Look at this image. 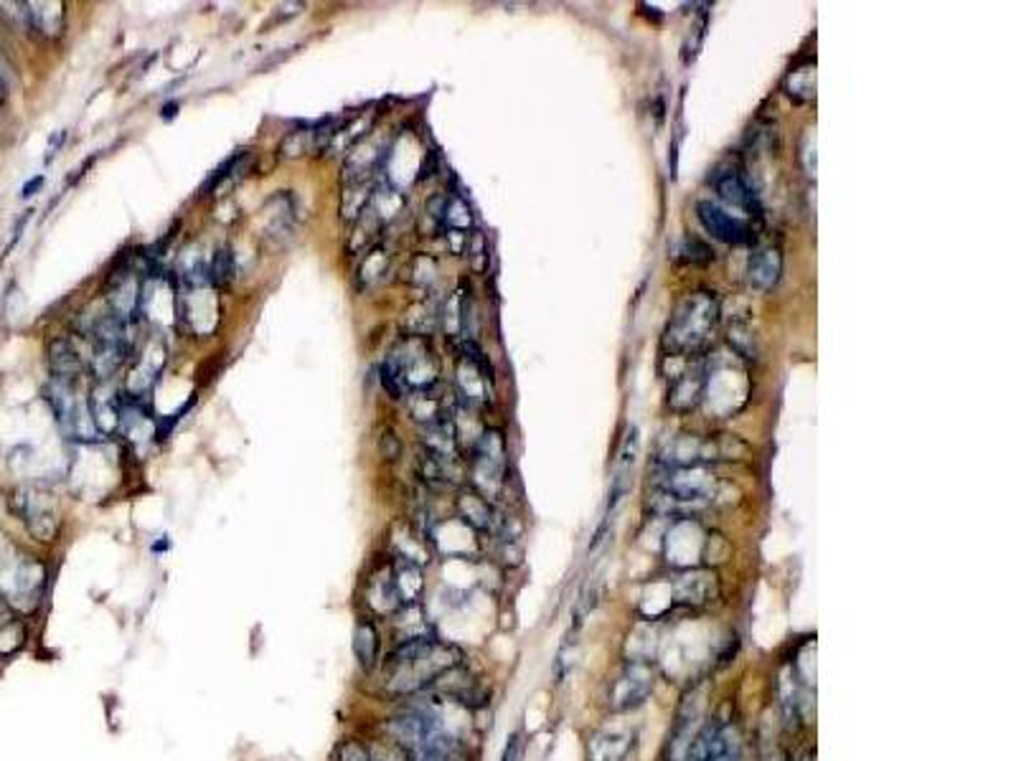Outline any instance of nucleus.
<instances>
[{
	"instance_id": "423d86ee",
	"label": "nucleus",
	"mask_w": 1016,
	"mask_h": 761,
	"mask_svg": "<svg viewBox=\"0 0 1016 761\" xmlns=\"http://www.w3.org/2000/svg\"><path fill=\"white\" fill-rule=\"evenodd\" d=\"M697 216L704 229L712 234L714 239L724 241V245L732 247H742V245H753L755 241V229L742 218L732 216L724 212L720 204H712V201H699L697 204Z\"/></svg>"
},
{
	"instance_id": "bb28decb",
	"label": "nucleus",
	"mask_w": 1016,
	"mask_h": 761,
	"mask_svg": "<svg viewBox=\"0 0 1016 761\" xmlns=\"http://www.w3.org/2000/svg\"><path fill=\"white\" fill-rule=\"evenodd\" d=\"M42 183H44V178H36V181L26 183V185H23V193H21V196H23V198H26V196H34V191H36Z\"/></svg>"
},
{
	"instance_id": "6ab92c4d",
	"label": "nucleus",
	"mask_w": 1016,
	"mask_h": 761,
	"mask_svg": "<svg viewBox=\"0 0 1016 761\" xmlns=\"http://www.w3.org/2000/svg\"><path fill=\"white\" fill-rule=\"evenodd\" d=\"M23 639H26V627L21 625V620L13 617L11 606L0 599V655L15 652L23 645Z\"/></svg>"
},
{
	"instance_id": "6e6552de",
	"label": "nucleus",
	"mask_w": 1016,
	"mask_h": 761,
	"mask_svg": "<svg viewBox=\"0 0 1016 761\" xmlns=\"http://www.w3.org/2000/svg\"><path fill=\"white\" fill-rule=\"evenodd\" d=\"M714 189L720 193L724 204L742 208V212L753 216H760V201H757V193L753 191V185H749L742 170H720V173L714 175Z\"/></svg>"
},
{
	"instance_id": "f3484780",
	"label": "nucleus",
	"mask_w": 1016,
	"mask_h": 761,
	"mask_svg": "<svg viewBox=\"0 0 1016 761\" xmlns=\"http://www.w3.org/2000/svg\"><path fill=\"white\" fill-rule=\"evenodd\" d=\"M26 19L31 23V29L42 31L46 36L59 34L64 29V11L61 3H26Z\"/></svg>"
},
{
	"instance_id": "a211bd4d",
	"label": "nucleus",
	"mask_w": 1016,
	"mask_h": 761,
	"mask_svg": "<svg viewBox=\"0 0 1016 761\" xmlns=\"http://www.w3.org/2000/svg\"><path fill=\"white\" fill-rule=\"evenodd\" d=\"M631 739L616 734H600L590 743V761H625L631 751Z\"/></svg>"
},
{
	"instance_id": "ddd939ff",
	"label": "nucleus",
	"mask_w": 1016,
	"mask_h": 761,
	"mask_svg": "<svg viewBox=\"0 0 1016 761\" xmlns=\"http://www.w3.org/2000/svg\"><path fill=\"white\" fill-rule=\"evenodd\" d=\"M392 579H394V589H397L402 606H413L419 602L425 581H422V571H419L417 564H409V561H402V558H397V564H394V569H392Z\"/></svg>"
},
{
	"instance_id": "b1692460",
	"label": "nucleus",
	"mask_w": 1016,
	"mask_h": 761,
	"mask_svg": "<svg viewBox=\"0 0 1016 761\" xmlns=\"http://www.w3.org/2000/svg\"><path fill=\"white\" fill-rule=\"evenodd\" d=\"M334 761H371V757L361 741H343L338 743Z\"/></svg>"
},
{
	"instance_id": "dca6fc26",
	"label": "nucleus",
	"mask_w": 1016,
	"mask_h": 761,
	"mask_svg": "<svg viewBox=\"0 0 1016 761\" xmlns=\"http://www.w3.org/2000/svg\"><path fill=\"white\" fill-rule=\"evenodd\" d=\"M458 513H461L463 521L473 525L475 531H490L496 525L494 508H490L486 498L478 496V492H463V496L458 498Z\"/></svg>"
},
{
	"instance_id": "0eeeda50",
	"label": "nucleus",
	"mask_w": 1016,
	"mask_h": 761,
	"mask_svg": "<svg viewBox=\"0 0 1016 761\" xmlns=\"http://www.w3.org/2000/svg\"><path fill=\"white\" fill-rule=\"evenodd\" d=\"M651 691H653L651 668L643 666V662H633V666H628L616 683H612L610 695H608L610 708L612 711L639 708L641 703L648 698Z\"/></svg>"
},
{
	"instance_id": "4468645a",
	"label": "nucleus",
	"mask_w": 1016,
	"mask_h": 761,
	"mask_svg": "<svg viewBox=\"0 0 1016 761\" xmlns=\"http://www.w3.org/2000/svg\"><path fill=\"white\" fill-rule=\"evenodd\" d=\"M366 602L374 606V612L382 614V617H392L402 610V602L397 597V589H394V579H392V569L384 571L382 577L371 579L369 589H366Z\"/></svg>"
},
{
	"instance_id": "aec40b11",
	"label": "nucleus",
	"mask_w": 1016,
	"mask_h": 761,
	"mask_svg": "<svg viewBox=\"0 0 1016 761\" xmlns=\"http://www.w3.org/2000/svg\"><path fill=\"white\" fill-rule=\"evenodd\" d=\"M234 277V254L229 247H222L219 252L214 254L212 266H208V282H214L216 287H227Z\"/></svg>"
},
{
	"instance_id": "cd10ccee",
	"label": "nucleus",
	"mask_w": 1016,
	"mask_h": 761,
	"mask_svg": "<svg viewBox=\"0 0 1016 761\" xmlns=\"http://www.w3.org/2000/svg\"><path fill=\"white\" fill-rule=\"evenodd\" d=\"M3 102H5V82L0 79V107H3Z\"/></svg>"
},
{
	"instance_id": "f03ea898",
	"label": "nucleus",
	"mask_w": 1016,
	"mask_h": 761,
	"mask_svg": "<svg viewBox=\"0 0 1016 761\" xmlns=\"http://www.w3.org/2000/svg\"><path fill=\"white\" fill-rule=\"evenodd\" d=\"M720 326V299L714 293H693L681 299L664 333L666 355L693 359L712 343L714 330Z\"/></svg>"
},
{
	"instance_id": "4be33fe9",
	"label": "nucleus",
	"mask_w": 1016,
	"mask_h": 761,
	"mask_svg": "<svg viewBox=\"0 0 1016 761\" xmlns=\"http://www.w3.org/2000/svg\"><path fill=\"white\" fill-rule=\"evenodd\" d=\"M716 731H720V726H704L701 728V731L693 736V741L689 743V749H687V757H684V761H707L709 757V749H712V741H714V736Z\"/></svg>"
},
{
	"instance_id": "393cba45",
	"label": "nucleus",
	"mask_w": 1016,
	"mask_h": 761,
	"mask_svg": "<svg viewBox=\"0 0 1016 761\" xmlns=\"http://www.w3.org/2000/svg\"><path fill=\"white\" fill-rule=\"evenodd\" d=\"M521 759H523V734L516 731L511 734V739H508L506 743L501 761H521Z\"/></svg>"
},
{
	"instance_id": "7ed1b4c3",
	"label": "nucleus",
	"mask_w": 1016,
	"mask_h": 761,
	"mask_svg": "<svg viewBox=\"0 0 1016 761\" xmlns=\"http://www.w3.org/2000/svg\"><path fill=\"white\" fill-rule=\"evenodd\" d=\"M46 584L44 566L15 550L11 541L0 536V599L19 612H34L42 602Z\"/></svg>"
},
{
	"instance_id": "f8f14e48",
	"label": "nucleus",
	"mask_w": 1016,
	"mask_h": 761,
	"mask_svg": "<svg viewBox=\"0 0 1016 761\" xmlns=\"http://www.w3.org/2000/svg\"><path fill=\"white\" fill-rule=\"evenodd\" d=\"M379 650H382V635L379 627L371 620H359L353 627V655H357L359 668L364 673H371L379 662Z\"/></svg>"
},
{
	"instance_id": "39448f33",
	"label": "nucleus",
	"mask_w": 1016,
	"mask_h": 761,
	"mask_svg": "<svg viewBox=\"0 0 1016 761\" xmlns=\"http://www.w3.org/2000/svg\"><path fill=\"white\" fill-rule=\"evenodd\" d=\"M681 366L668 376V407L679 414L697 409L699 401L704 399L707 384H709V366L701 355L693 359H679Z\"/></svg>"
},
{
	"instance_id": "f257e3e1",
	"label": "nucleus",
	"mask_w": 1016,
	"mask_h": 761,
	"mask_svg": "<svg viewBox=\"0 0 1016 761\" xmlns=\"http://www.w3.org/2000/svg\"><path fill=\"white\" fill-rule=\"evenodd\" d=\"M461 666V652L434 635L397 643L384 662V685L394 695H413Z\"/></svg>"
},
{
	"instance_id": "5701e85b",
	"label": "nucleus",
	"mask_w": 1016,
	"mask_h": 761,
	"mask_svg": "<svg viewBox=\"0 0 1016 761\" xmlns=\"http://www.w3.org/2000/svg\"><path fill=\"white\" fill-rule=\"evenodd\" d=\"M371 761H413L405 751H402L397 743L392 741H374L366 747Z\"/></svg>"
},
{
	"instance_id": "20e7f679",
	"label": "nucleus",
	"mask_w": 1016,
	"mask_h": 761,
	"mask_svg": "<svg viewBox=\"0 0 1016 761\" xmlns=\"http://www.w3.org/2000/svg\"><path fill=\"white\" fill-rule=\"evenodd\" d=\"M11 506L15 513L21 515L23 525H26L29 533L38 541H54L56 533H59V508H56V500L48 496L44 490H34V488H21L13 492Z\"/></svg>"
},
{
	"instance_id": "a878e982",
	"label": "nucleus",
	"mask_w": 1016,
	"mask_h": 761,
	"mask_svg": "<svg viewBox=\"0 0 1016 761\" xmlns=\"http://www.w3.org/2000/svg\"><path fill=\"white\" fill-rule=\"evenodd\" d=\"M486 239L481 237V234H475L473 237V245H471V259H473V270H483V266H486Z\"/></svg>"
},
{
	"instance_id": "2eb2a0df",
	"label": "nucleus",
	"mask_w": 1016,
	"mask_h": 761,
	"mask_svg": "<svg viewBox=\"0 0 1016 761\" xmlns=\"http://www.w3.org/2000/svg\"><path fill=\"white\" fill-rule=\"evenodd\" d=\"M714 594H716V581L712 573H704V571L687 573V577L679 579V584H676V602H684V604H704Z\"/></svg>"
},
{
	"instance_id": "1a4fd4ad",
	"label": "nucleus",
	"mask_w": 1016,
	"mask_h": 761,
	"mask_svg": "<svg viewBox=\"0 0 1016 761\" xmlns=\"http://www.w3.org/2000/svg\"><path fill=\"white\" fill-rule=\"evenodd\" d=\"M635 457H639V429H631V432H628V436H625V442H623V450H620L616 475H612L610 498H608V515L618 508L620 500H623L628 492H631Z\"/></svg>"
},
{
	"instance_id": "9b49d317",
	"label": "nucleus",
	"mask_w": 1016,
	"mask_h": 761,
	"mask_svg": "<svg viewBox=\"0 0 1016 761\" xmlns=\"http://www.w3.org/2000/svg\"><path fill=\"white\" fill-rule=\"evenodd\" d=\"M48 363H52L54 380H59V384L75 386L77 378L82 376V361H79L77 348L69 340H54L48 345Z\"/></svg>"
},
{
	"instance_id": "9d476101",
	"label": "nucleus",
	"mask_w": 1016,
	"mask_h": 761,
	"mask_svg": "<svg viewBox=\"0 0 1016 761\" xmlns=\"http://www.w3.org/2000/svg\"><path fill=\"white\" fill-rule=\"evenodd\" d=\"M780 274H783V254L778 247H763L749 257L747 264V282L753 289L768 293L778 285Z\"/></svg>"
},
{
	"instance_id": "412c9836",
	"label": "nucleus",
	"mask_w": 1016,
	"mask_h": 761,
	"mask_svg": "<svg viewBox=\"0 0 1016 761\" xmlns=\"http://www.w3.org/2000/svg\"><path fill=\"white\" fill-rule=\"evenodd\" d=\"M676 259L684 264H709L714 262V249L707 247L704 241L699 239H684L679 252H676Z\"/></svg>"
}]
</instances>
